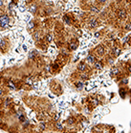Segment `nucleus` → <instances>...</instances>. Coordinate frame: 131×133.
Masks as SVG:
<instances>
[{"instance_id": "f3484780", "label": "nucleus", "mask_w": 131, "mask_h": 133, "mask_svg": "<svg viewBox=\"0 0 131 133\" xmlns=\"http://www.w3.org/2000/svg\"><path fill=\"white\" fill-rule=\"evenodd\" d=\"M121 70H120V68L119 66H114V68H112L111 70V75L112 76H119V75H121Z\"/></svg>"}, {"instance_id": "39448f33", "label": "nucleus", "mask_w": 131, "mask_h": 133, "mask_svg": "<svg viewBox=\"0 0 131 133\" xmlns=\"http://www.w3.org/2000/svg\"><path fill=\"white\" fill-rule=\"evenodd\" d=\"M49 87H50V90L52 92L55 96H61L63 93V88H62V85L60 84L59 81H58L56 79H53L49 84Z\"/></svg>"}, {"instance_id": "ddd939ff", "label": "nucleus", "mask_w": 131, "mask_h": 133, "mask_svg": "<svg viewBox=\"0 0 131 133\" xmlns=\"http://www.w3.org/2000/svg\"><path fill=\"white\" fill-rule=\"evenodd\" d=\"M39 56H40L39 52H38L36 49H34V50H32V51H30L29 52L28 60H29L30 62H31V61H35V60H36Z\"/></svg>"}, {"instance_id": "0eeeda50", "label": "nucleus", "mask_w": 131, "mask_h": 133, "mask_svg": "<svg viewBox=\"0 0 131 133\" xmlns=\"http://www.w3.org/2000/svg\"><path fill=\"white\" fill-rule=\"evenodd\" d=\"M121 49H122V46H121V43L119 40H115L114 41V45L112 46L111 51H110V56L115 59L121 54Z\"/></svg>"}, {"instance_id": "7ed1b4c3", "label": "nucleus", "mask_w": 131, "mask_h": 133, "mask_svg": "<svg viewBox=\"0 0 131 133\" xmlns=\"http://www.w3.org/2000/svg\"><path fill=\"white\" fill-rule=\"evenodd\" d=\"M41 23H42V21L40 20V18H38V17H34L33 19H31V21H29V23L27 25L26 29L28 31V33L30 35H32L35 31L38 30L39 28H41Z\"/></svg>"}, {"instance_id": "f03ea898", "label": "nucleus", "mask_w": 131, "mask_h": 133, "mask_svg": "<svg viewBox=\"0 0 131 133\" xmlns=\"http://www.w3.org/2000/svg\"><path fill=\"white\" fill-rule=\"evenodd\" d=\"M64 26L67 25L69 27H76L77 29L78 28H80V23H79V17L76 16L75 14L72 13V12H67L62 16V21H61Z\"/></svg>"}, {"instance_id": "dca6fc26", "label": "nucleus", "mask_w": 131, "mask_h": 133, "mask_svg": "<svg viewBox=\"0 0 131 133\" xmlns=\"http://www.w3.org/2000/svg\"><path fill=\"white\" fill-rule=\"evenodd\" d=\"M9 93V90L7 89L6 87H4L3 85L0 84V99H2L4 97H6V96Z\"/></svg>"}, {"instance_id": "4468645a", "label": "nucleus", "mask_w": 131, "mask_h": 133, "mask_svg": "<svg viewBox=\"0 0 131 133\" xmlns=\"http://www.w3.org/2000/svg\"><path fill=\"white\" fill-rule=\"evenodd\" d=\"M120 95H121V97L125 99V97L129 95V89H128V87L127 86L121 87V88H120Z\"/></svg>"}, {"instance_id": "9b49d317", "label": "nucleus", "mask_w": 131, "mask_h": 133, "mask_svg": "<svg viewBox=\"0 0 131 133\" xmlns=\"http://www.w3.org/2000/svg\"><path fill=\"white\" fill-rule=\"evenodd\" d=\"M35 44H36V48H38V49H41V50H47L48 46L50 45V44H48V43H46V42L43 40V39L39 40L38 42H36V43H35Z\"/></svg>"}, {"instance_id": "20e7f679", "label": "nucleus", "mask_w": 131, "mask_h": 133, "mask_svg": "<svg viewBox=\"0 0 131 133\" xmlns=\"http://www.w3.org/2000/svg\"><path fill=\"white\" fill-rule=\"evenodd\" d=\"M12 48V43L10 41L9 37H3L1 40H0V53L5 55L8 54L11 51Z\"/></svg>"}, {"instance_id": "1a4fd4ad", "label": "nucleus", "mask_w": 131, "mask_h": 133, "mask_svg": "<svg viewBox=\"0 0 131 133\" xmlns=\"http://www.w3.org/2000/svg\"><path fill=\"white\" fill-rule=\"evenodd\" d=\"M77 70H78V72H86V71L91 70V68L86 64L85 60H81L79 61L77 66Z\"/></svg>"}, {"instance_id": "2eb2a0df", "label": "nucleus", "mask_w": 131, "mask_h": 133, "mask_svg": "<svg viewBox=\"0 0 131 133\" xmlns=\"http://www.w3.org/2000/svg\"><path fill=\"white\" fill-rule=\"evenodd\" d=\"M104 68V64L102 60H97L96 63L93 65V69H95L97 70H102Z\"/></svg>"}, {"instance_id": "f257e3e1", "label": "nucleus", "mask_w": 131, "mask_h": 133, "mask_svg": "<svg viewBox=\"0 0 131 133\" xmlns=\"http://www.w3.org/2000/svg\"><path fill=\"white\" fill-rule=\"evenodd\" d=\"M14 23L12 10H10L6 5L0 7V31L7 30L8 28L13 26Z\"/></svg>"}, {"instance_id": "f8f14e48", "label": "nucleus", "mask_w": 131, "mask_h": 133, "mask_svg": "<svg viewBox=\"0 0 131 133\" xmlns=\"http://www.w3.org/2000/svg\"><path fill=\"white\" fill-rule=\"evenodd\" d=\"M98 60L97 58H96L93 54H91L90 52H89V54L87 55V57H86V59H85V62H86V64L88 65L90 68H92L93 66V65L96 63V61Z\"/></svg>"}, {"instance_id": "6e6552de", "label": "nucleus", "mask_w": 131, "mask_h": 133, "mask_svg": "<svg viewBox=\"0 0 131 133\" xmlns=\"http://www.w3.org/2000/svg\"><path fill=\"white\" fill-rule=\"evenodd\" d=\"M90 53L93 54V55L98 59V58L102 57L105 54V46L103 45V44L101 43V44L97 45L94 49H92L91 51H90Z\"/></svg>"}, {"instance_id": "423d86ee", "label": "nucleus", "mask_w": 131, "mask_h": 133, "mask_svg": "<svg viewBox=\"0 0 131 133\" xmlns=\"http://www.w3.org/2000/svg\"><path fill=\"white\" fill-rule=\"evenodd\" d=\"M28 5V11L34 16V17H37V13L41 6V1H26Z\"/></svg>"}, {"instance_id": "9d476101", "label": "nucleus", "mask_w": 131, "mask_h": 133, "mask_svg": "<svg viewBox=\"0 0 131 133\" xmlns=\"http://www.w3.org/2000/svg\"><path fill=\"white\" fill-rule=\"evenodd\" d=\"M71 80H72V85L75 90H77L78 92L82 91L83 87H84V83L82 81H79V80H77V79H71Z\"/></svg>"}]
</instances>
